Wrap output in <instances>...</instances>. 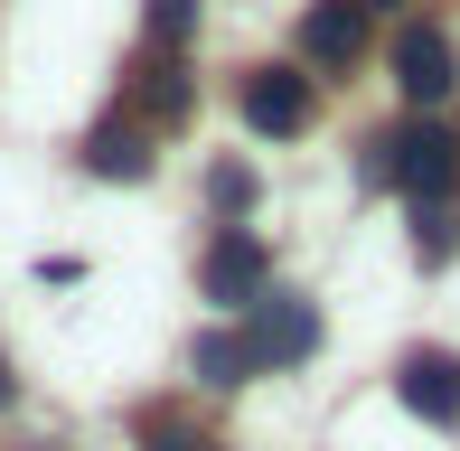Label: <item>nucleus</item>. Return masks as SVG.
Here are the masks:
<instances>
[{"label":"nucleus","instance_id":"f257e3e1","mask_svg":"<svg viewBox=\"0 0 460 451\" xmlns=\"http://www.w3.org/2000/svg\"><path fill=\"white\" fill-rule=\"evenodd\" d=\"M367 179H376V189H404L413 208H442V198L460 189V132H442V122L367 132Z\"/></svg>","mask_w":460,"mask_h":451},{"label":"nucleus","instance_id":"7ed1b4c3","mask_svg":"<svg viewBox=\"0 0 460 451\" xmlns=\"http://www.w3.org/2000/svg\"><path fill=\"white\" fill-rule=\"evenodd\" d=\"M263 282H273V254H263L254 235H235V226H226V235L198 254V292H207V301H226V311H254Z\"/></svg>","mask_w":460,"mask_h":451},{"label":"nucleus","instance_id":"6e6552de","mask_svg":"<svg viewBox=\"0 0 460 451\" xmlns=\"http://www.w3.org/2000/svg\"><path fill=\"white\" fill-rule=\"evenodd\" d=\"M85 170L94 179H151V122H132V113L94 122L85 132Z\"/></svg>","mask_w":460,"mask_h":451},{"label":"nucleus","instance_id":"dca6fc26","mask_svg":"<svg viewBox=\"0 0 460 451\" xmlns=\"http://www.w3.org/2000/svg\"><path fill=\"white\" fill-rule=\"evenodd\" d=\"M348 10H358V19H367V10H385V0H348Z\"/></svg>","mask_w":460,"mask_h":451},{"label":"nucleus","instance_id":"4468645a","mask_svg":"<svg viewBox=\"0 0 460 451\" xmlns=\"http://www.w3.org/2000/svg\"><path fill=\"white\" fill-rule=\"evenodd\" d=\"M141 451H207V442H188V433H151Z\"/></svg>","mask_w":460,"mask_h":451},{"label":"nucleus","instance_id":"0eeeda50","mask_svg":"<svg viewBox=\"0 0 460 451\" xmlns=\"http://www.w3.org/2000/svg\"><path fill=\"white\" fill-rule=\"evenodd\" d=\"M301 57L310 66H358L367 57V19L348 10V0H310L301 10Z\"/></svg>","mask_w":460,"mask_h":451},{"label":"nucleus","instance_id":"9d476101","mask_svg":"<svg viewBox=\"0 0 460 451\" xmlns=\"http://www.w3.org/2000/svg\"><path fill=\"white\" fill-rule=\"evenodd\" d=\"M141 113H151V122H188V75H179V57L141 66Z\"/></svg>","mask_w":460,"mask_h":451},{"label":"nucleus","instance_id":"39448f33","mask_svg":"<svg viewBox=\"0 0 460 451\" xmlns=\"http://www.w3.org/2000/svg\"><path fill=\"white\" fill-rule=\"evenodd\" d=\"M244 122H254L263 141H291L310 122V75H291V66H254L244 75Z\"/></svg>","mask_w":460,"mask_h":451},{"label":"nucleus","instance_id":"20e7f679","mask_svg":"<svg viewBox=\"0 0 460 451\" xmlns=\"http://www.w3.org/2000/svg\"><path fill=\"white\" fill-rule=\"evenodd\" d=\"M394 395H404V414H423V423H460V358L451 348H404Z\"/></svg>","mask_w":460,"mask_h":451},{"label":"nucleus","instance_id":"2eb2a0df","mask_svg":"<svg viewBox=\"0 0 460 451\" xmlns=\"http://www.w3.org/2000/svg\"><path fill=\"white\" fill-rule=\"evenodd\" d=\"M10 395H19V385H10V367H0V404H10Z\"/></svg>","mask_w":460,"mask_h":451},{"label":"nucleus","instance_id":"f03ea898","mask_svg":"<svg viewBox=\"0 0 460 451\" xmlns=\"http://www.w3.org/2000/svg\"><path fill=\"white\" fill-rule=\"evenodd\" d=\"M244 358H254V376L263 367H301L310 348H320V311H310V301H291V292H263L254 311H244Z\"/></svg>","mask_w":460,"mask_h":451},{"label":"nucleus","instance_id":"ddd939ff","mask_svg":"<svg viewBox=\"0 0 460 451\" xmlns=\"http://www.w3.org/2000/svg\"><path fill=\"white\" fill-rule=\"evenodd\" d=\"M188 29H198V0H151V38L160 48H179Z\"/></svg>","mask_w":460,"mask_h":451},{"label":"nucleus","instance_id":"1a4fd4ad","mask_svg":"<svg viewBox=\"0 0 460 451\" xmlns=\"http://www.w3.org/2000/svg\"><path fill=\"white\" fill-rule=\"evenodd\" d=\"M188 367H198L207 385H244V376H254V358H244V339H235V330H207L198 348H188Z\"/></svg>","mask_w":460,"mask_h":451},{"label":"nucleus","instance_id":"f8f14e48","mask_svg":"<svg viewBox=\"0 0 460 451\" xmlns=\"http://www.w3.org/2000/svg\"><path fill=\"white\" fill-rule=\"evenodd\" d=\"M451 244H460L451 208H413V254H423V263H451Z\"/></svg>","mask_w":460,"mask_h":451},{"label":"nucleus","instance_id":"423d86ee","mask_svg":"<svg viewBox=\"0 0 460 451\" xmlns=\"http://www.w3.org/2000/svg\"><path fill=\"white\" fill-rule=\"evenodd\" d=\"M394 85H404L413 104H442V94L460 85V57H451V38H442V29H423V19H413V29L394 38Z\"/></svg>","mask_w":460,"mask_h":451},{"label":"nucleus","instance_id":"9b49d317","mask_svg":"<svg viewBox=\"0 0 460 451\" xmlns=\"http://www.w3.org/2000/svg\"><path fill=\"white\" fill-rule=\"evenodd\" d=\"M207 198H217V217H244L263 198V179L244 170V160H217V170H207Z\"/></svg>","mask_w":460,"mask_h":451}]
</instances>
